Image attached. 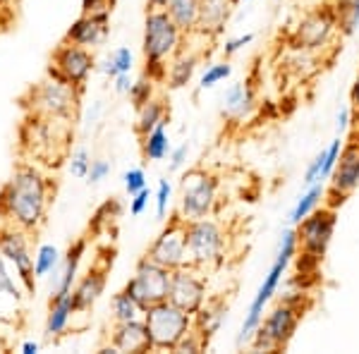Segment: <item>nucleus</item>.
I'll return each mask as SVG.
<instances>
[{
	"instance_id": "obj_1",
	"label": "nucleus",
	"mask_w": 359,
	"mask_h": 354,
	"mask_svg": "<svg viewBox=\"0 0 359 354\" xmlns=\"http://www.w3.org/2000/svg\"><path fill=\"white\" fill-rule=\"evenodd\" d=\"M55 187L34 163H20L0 187V223L36 232L46 223Z\"/></svg>"
},
{
	"instance_id": "obj_2",
	"label": "nucleus",
	"mask_w": 359,
	"mask_h": 354,
	"mask_svg": "<svg viewBox=\"0 0 359 354\" xmlns=\"http://www.w3.org/2000/svg\"><path fill=\"white\" fill-rule=\"evenodd\" d=\"M184 36L187 34L172 22V17L163 8L147 10L142 36V53L147 62L144 74H149L154 82H165L168 62L180 53V48L184 46Z\"/></svg>"
},
{
	"instance_id": "obj_3",
	"label": "nucleus",
	"mask_w": 359,
	"mask_h": 354,
	"mask_svg": "<svg viewBox=\"0 0 359 354\" xmlns=\"http://www.w3.org/2000/svg\"><path fill=\"white\" fill-rule=\"evenodd\" d=\"M297 252H299L297 230L294 228L283 230L273 264H271L269 273L264 275V280H262V285H259L257 294H254V299L249 301L247 316L240 326V335H237V347H249L254 333H257V328L262 326V321H264L266 306H269V301L273 299V294L278 292V287H280V282H283V278H285L287 268H290V264L297 259Z\"/></svg>"
},
{
	"instance_id": "obj_4",
	"label": "nucleus",
	"mask_w": 359,
	"mask_h": 354,
	"mask_svg": "<svg viewBox=\"0 0 359 354\" xmlns=\"http://www.w3.org/2000/svg\"><path fill=\"white\" fill-rule=\"evenodd\" d=\"M82 91L84 89H77V86L48 74V79L29 89L25 108L29 110V115H36V118L55 120V123H72L79 113Z\"/></svg>"
},
{
	"instance_id": "obj_5",
	"label": "nucleus",
	"mask_w": 359,
	"mask_h": 354,
	"mask_svg": "<svg viewBox=\"0 0 359 354\" xmlns=\"http://www.w3.org/2000/svg\"><path fill=\"white\" fill-rule=\"evenodd\" d=\"M218 191H221L218 175L206 168H189L180 179V204L175 213L184 223L216 216Z\"/></svg>"
},
{
	"instance_id": "obj_6",
	"label": "nucleus",
	"mask_w": 359,
	"mask_h": 354,
	"mask_svg": "<svg viewBox=\"0 0 359 354\" xmlns=\"http://www.w3.org/2000/svg\"><path fill=\"white\" fill-rule=\"evenodd\" d=\"M228 230L218 220L201 218L187 223V247H189V266L199 271H216L225 264L228 257Z\"/></svg>"
},
{
	"instance_id": "obj_7",
	"label": "nucleus",
	"mask_w": 359,
	"mask_h": 354,
	"mask_svg": "<svg viewBox=\"0 0 359 354\" xmlns=\"http://www.w3.org/2000/svg\"><path fill=\"white\" fill-rule=\"evenodd\" d=\"M304 316V309L299 301L292 297H285L280 304H276L273 309L264 316L262 326L257 328L249 347L257 352H280L290 345V340L297 333V326Z\"/></svg>"
},
{
	"instance_id": "obj_8",
	"label": "nucleus",
	"mask_w": 359,
	"mask_h": 354,
	"mask_svg": "<svg viewBox=\"0 0 359 354\" xmlns=\"http://www.w3.org/2000/svg\"><path fill=\"white\" fill-rule=\"evenodd\" d=\"M144 323L149 328L154 352H175L184 335L194 328V316L165 299L144 311Z\"/></svg>"
},
{
	"instance_id": "obj_9",
	"label": "nucleus",
	"mask_w": 359,
	"mask_h": 354,
	"mask_svg": "<svg viewBox=\"0 0 359 354\" xmlns=\"http://www.w3.org/2000/svg\"><path fill=\"white\" fill-rule=\"evenodd\" d=\"M338 34V20H335L333 5H321V8L309 10L297 27L290 34V46L309 53H323Z\"/></svg>"
},
{
	"instance_id": "obj_10",
	"label": "nucleus",
	"mask_w": 359,
	"mask_h": 354,
	"mask_svg": "<svg viewBox=\"0 0 359 354\" xmlns=\"http://www.w3.org/2000/svg\"><path fill=\"white\" fill-rule=\"evenodd\" d=\"M170 278L172 271L163 268V266L156 264L149 257H142L137 261L135 275L127 280V285L123 290H127L144 306V311H147L149 306L168 299V294H170Z\"/></svg>"
},
{
	"instance_id": "obj_11",
	"label": "nucleus",
	"mask_w": 359,
	"mask_h": 354,
	"mask_svg": "<svg viewBox=\"0 0 359 354\" xmlns=\"http://www.w3.org/2000/svg\"><path fill=\"white\" fill-rule=\"evenodd\" d=\"M144 257H149L168 271H177V268L189 266L187 223H184L177 213H172L168 225L158 232V237H156L151 245H149Z\"/></svg>"
},
{
	"instance_id": "obj_12",
	"label": "nucleus",
	"mask_w": 359,
	"mask_h": 354,
	"mask_svg": "<svg viewBox=\"0 0 359 354\" xmlns=\"http://www.w3.org/2000/svg\"><path fill=\"white\" fill-rule=\"evenodd\" d=\"M357 189H359V130L352 135L350 142H345L343 151H340L338 165H335L326 187L328 201H323V204L338 211V206H343Z\"/></svg>"
},
{
	"instance_id": "obj_13",
	"label": "nucleus",
	"mask_w": 359,
	"mask_h": 354,
	"mask_svg": "<svg viewBox=\"0 0 359 354\" xmlns=\"http://www.w3.org/2000/svg\"><path fill=\"white\" fill-rule=\"evenodd\" d=\"M335 225H338V213H335V208H328V206H318L314 213H309L304 220H299V223L294 225L299 252L306 254V257L323 261L328 247H331V242H333Z\"/></svg>"
},
{
	"instance_id": "obj_14",
	"label": "nucleus",
	"mask_w": 359,
	"mask_h": 354,
	"mask_svg": "<svg viewBox=\"0 0 359 354\" xmlns=\"http://www.w3.org/2000/svg\"><path fill=\"white\" fill-rule=\"evenodd\" d=\"M0 254L15 266L17 280L25 285L27 294H36V275H34V254L29 247V232L15 225L0 223Z\"/></svg>"
},
{
	"instance_id": "obj_15",
	"label": "nucleus",
	"mask_w": 359,
	"mask_h": 354,
	"mask_svg": "<svg viewBox=\"0 0 359 354\" xmlns=\"http://www.w3.org/2000/svg\"><path fill=\"white\" fill-rule=\"evenodd\" d=\"M94 69H96V57L89 48L62 41L53 50V55H50L48 74L77 86V89H84V84L89 82Z\"/></svg>"
},
{
	"instance_id": "obj_16",
	"label": "nucleus",
	"mask_w": 359,
	"mask_h": 354,
	"mask_svg": "<svg viewBox=\"0 0 359 354\" xmlns=\"http://www.w3.org/2000/svg\"><path fill=\"white\" fill-rule=\"evenodd\" d=\"M168 299H170L172 304H177L180 309H184L194 316L208 299L204 271L194 268V266H184V268L172 271L170 294H168Z\"/></svg>"
},
{
	"instance_id": "obj_17",
	"label": "nucleus",
	"mask_w": 359,
	"mask_h": 354,
	"mask_svg": "<svg viewBox=\"0 0 359 354\" xmlns=\"http://www.w3.org/2000/svg\"><path fill=\"white\" fill-rule=\"evenodd\" d=\"M113 268V252L111 257H103L98 259L86 275L79 278L72 287V297H74V306H77V313H84V311H91L96 306V301L101 299V294L106 292V285H108V273Z\"/></svg>"
},
{
	"instance_id": "obj_18",
	"label": "nucleus",
	"mask_w": 359,
	"mask_h": 354,
	"mask_svg": "<svg viewBox=\"0 0 359 354\" xmlns=\"http://www.w3.org/2000/svg\"><path fill=\"white\" fill-rule=\"evenodd\" d=\"M108 34H111V10H101V13H89V15L79 17V20L67 29L62 41L94 50L98 46L106 43Z\"/></svg>"
},
{
	"instance_id": "obj_19",
	"label": "nucleus",
	"mask_w": 359,
	"mask_h": 354,
	"mask_svg": "<svg viewBox=\"0 0 359 354\" xmlns=\"http://www.w3.org/2000/svg\"><path fill=\"white\" fill-rule=\"evenodd\" d=\"M108 345H111L115 352H132V354L154 352V345H151V338H149V328H147V323H144V318L123 321V323L113 321Z\"/></svg>"
},
{
	"instance_id": "obj_20",
	"label": "nucleus",
	"mask_w": 359,
	"mask_h": 354,
	"mask_svg": "<svg viewBox=\"0 0 359 354\" xmlns=\"http://www.w3.org/2000/svg\"><path fill=\"white\" fill-rule=\"evenodd\" d=\"M86 247H89V240L86 237H79L74 240L65 254H62V261L57 266V271L53 273V287H50V297L53 294H67L72 292L74 282L79 278V266H82V259L86 254Z\"/></svg>"
},
{
	"instance_id": "obj_21",
	"label": "nucleus",
	"mask_w": 359,
	"mask_h": 354,
	"mask_svg": "<svg viewBox=\"0 0 359 354\" xmlns=\"http://www.w3.org/2000/svg\"><path fill=\"white\" fill-rule=\"evenodd\" d=\"M221 110L223 118H228L230 123H245L252 118L254 108H257V94H254L252 82H235L225 89L221 98Z\"/></svg>"
},
{
	"instance_id": "obj_22",
	"label": "nucleus",
	"mask_w": 359,
	"mask_h": 354,
	"mask_svg": "<svg viewBox=\"0 0 359 354\" xmlns=\"http://www.w3.org/2000/svg\"><path fill=\"white\" fill-rule=\"evenodd\" d=\"M237 5H240V0H201L196 34H199V36H208V39L221 36Z\"/></svg>"
},
{
	"instance_id": "obj_23",
	"label": "nucleus",
	"mask_w": 359,
	"mask_h": 354,
	"mask_svg": "<svg viewBox=\"0 0 359 354\" xmlns=\"http://www.w3.org/2000/svg\"><path fill=\"white\" fill-rule=\"evenodd\" d=\"M77 313V306H74V297L72 292L67 294H53L48 304V316H46V326L43 333L46 338L57 340L60 335H65V330L72 321V316Z\"/></svg>"
},
{
	"instance_id": "obj_24",
	"label": "nucleus",
	"mask_w": 359,
	"mask_h": 354,
	"mask_svg": "<svg viewBox=\"0 0 359 354\" xmlns=\"http://www.w3.org/2000/svg\"><path fill=\"white\" fill-rule=\"evenodd\" d=\"M225 313H228V304H225L223 297H208L206 304L194 313V330L201 335V340H204L206 345L211 342L213 335L221 330Z\"/></svg>"
},
{
	"instance_id": "obj_25",
	"label": "nucleus",
	"mask_w": 359,
	"mask_h": 354,
	"mask_svg": "<svg viewBox=\"0 0 359 354\" xmlns=\"http://www.w3.org/2000/svg\"><path fill=\"white\" fill-rule=\"evenodd\" d=\"M199 60L201 57L196 53H189L187 48H180V53L168 62V72H165V82H168V89L177 91V89H184L189 82H192L196 67H199Z\"/></svg>"
},
{
	"instance_id": "obj_26",
	"label": "nucleus",
	"mask_w": 359,
	"mask_h": 354,
	"mask_svg": "<svg viewBox=\"0 0 359 354\" xmlns=\"http://www.w3.org/2000/svg\"><path fill=\"white\" fill-rule=\"evenodd\" d=\"M165 13L172 17V22L182 29L184 34H194L199 27L201 0H168Z\"/></svg>"
},
{
	"instance_id": "obj_27",
	"label": "nucleus",
	"mask_w": 359,
	"mask_h": 354,
	"mask_svg": "<svg viewBox=\"0 0 359 354\" xmlns=\"http://www.w3.org/2000/svg\"><path fill=\"white\" fill-rule=\"evenodd\" d=\"M168 123H161L156 125L149 135L139 137V144H142V156L144 161H151V163H156V161H163L168 158V154H170V137H168V130H165Z\"/></svg>"
},
{
	"instance_id": "obj_28",
	"label": "nucleus",
	"mask_w": 359,
	"mask_h": 354,
	"mask_svg": "<svg viewBox=\"0 0 359 354\" xmlns=\"http://www.w3.org/2000/svg\"><path fill=\"white\" fill-rule=\"evenodd\" d=\"M168 123V106L161 98H151L149 103H144L142 108H137V123H135V132L137 137H144L154 130L156 125Z\"/></svg>"
},
{
	"instance_id": "obj_29",
	"label": "nucleus",
	"mask_w": 359,
	"mask_h": 354,
	"mask_svg": "<svg viewBox=\"0 0 359 354\" xmlns=\"http://www.w3.org/2000/svg\"><path fill=\"white\" fill-rule=\"evenodd\" d=\"M323 199H326V182H316V184H311V187H304L297 204H294L290 211V223L297 225L299 220H304L309 213H314L316 208L323 204Z\"/></svg>"
},
{
	"instance_id": "obj_30",
	"label": "nucleus",
	"mask_w": 359,
	"mask_h": 354,
	"mask_svg": "<svg viewBox=\"0 0 359 354\" xmlns=\"http://www.w3.org/2000/svg\"><path fill=\"white\" fill-rule=\"evenodd\" d=\"M111 316L115 323L137 321V318H144V306L139 304L127 290H120V292L113 294V299H111Z\"/></svg>"
},
{
	"instance_id": "obj_31",
	"label": "nucleus",
	"mask_w": 359,
	"mask_h": 354,
	"mask_svg": "<svg viewBox=\"0 0 359 354\" xmlns=\"http://www.w3.org/2000/svg\"><path fill=\"white\" fill-rule=\"evenodd\" d=\"M335 20H338L340 36H352L359 29V0H335Z\"/></svg>"
},
{
	"instance_id": "obj_32",
	"label": "nucleus",
	"mask_w": 359,
	"mask_h": 354,
	"mask_svg": "<svg viewBox=\"0 0 359 354\" xmlns=\"http://www.w3.org/2000/svg\"><path fill=\"white\" fill-rule=\"evenodd\" d=\"M62 261V254L60 249L55 245H41L36 249V254H34V275L39 278H48L50 273L57 271V266H60Z\"/></svg>"
},
{
	"instance_id": "obj_33",
	"label": "nucleus",
	"mask_w": 359,
	"mask_h": 354,
	"mask_svg": "<svg viewBox=\"0 0 359 354\" xmlns=\"http://www.w3.org/2000/svg\"><path fill=\"white\" fill-rule=\"evenodd\" d=\"M132 67H135V53H132L127 46H120V48H115L113 53L103 60L101 72L113 79V77H118V74L132 72Z\"/></svg>"
},
{
	"instance_id": "obj_34",
	"label": "nucleus",
	"mask_w": 359,
	"mask_h": 354,
	"mask_svg": "<svg viewBox=\"0 0 359 354\" xmlns=\"http://www.w3.org/2000/svg\"><path fill=\"white\" fill-rule=\"evenodd\" d=\"M230 77H233V65H230L228 60L211 62V65H206V69L199 77V91L213 89V86L223 84L225 79H230Z\"/></svg>"
},
{
	"instance_id": "obj_35",
	"label": "nucleus",
	"mask_w": 359,
	"mask_h": 354,
	"mask_svg": "<svg viewBox=\"0 0 359 354\" xmlns=\"http://www.w3.org/2000/svg\"><path fill=\"white\" fill-rule=\"evenodd\" d=\"M156 84L158 82H154L149 74H142L139 79H135L132 82V89H130V101H132V106L135 108H142L144 103H149L154 98V91H156Z\"/></svg>"
},
{
	"instance_id": "obj_36",
	"label": "nucleus",
	"mask_w": 359,
	"mask_h": 354,
	"mask_svg": "<svg viewBox=\"0 0 359 354\" xmlns=\"http://www.w3.org/2000/svg\"><path fill=\"white\" fill-rule=\"evenodd\" d=\"M170 201H172V184L170 179H158L156 184V191H154V206H156V216L161 220L165 218L168 208H170Z\"/></svg>"
},
{
	"instance_id": "obj_37",
	"label": "nucleus",
	"mask_w": 359,
	"mask_h": 354,
	"mask_svg": "<svg viewBox=\"0 0 359 354\" xmlns=\"http://www.w3.org/2000/svg\"><path fill=\"white\" fill-rule=\"evenodd\" d=\"M67 168H69V172H72V177L86 179V172H89V168H91L89 151H86L84 147L72 151V154H69V158H67Z\"/></svg>"
},
{
	"instance_id": "obj_38",
	"label": "nucleus",
	"mask_w": 359,
	"mask_h": 354,
	"mask_svg": "<svg viewBox=\"0 0 359 354\" xmlns=\"http://www.w3.org/2000/svg\"><path fill=\"white\" fill-rule=\"evenodd\" d=\"M0 294H8V297H13V299H22V290L17 287L15 278L10 275L8 261H5L3 254H0Z\"/></svg>"
},
{
	"instance_id": "obj_39",
	"label": "nucleus",
	"mask_w": 359,
	"mask_h": 354,
	"mask_svg": "<svg viewBox=\"0 0 359 354\" xmlns=\"http://www.w3.org/2000/svg\"><path fill=\"white\" fill-rule=\"evenodd\" d=\"M123 184L130 196L137 194V191H142L147 187V172H144V168H130V170L123 175Z\"/></svg>"
},
{
	"instance_id": "obj_40",
	"label": "nucleus",
	"mask_w": 359,
	"mask_h": 354,
	"mask_svg": "<svg viewBox=\"0 0 359 354\" xmlns=\"http://www.w3.org/2000/svg\"><path fill=\"white\" fill-rule=\"evenodd\" d=\"M108 175H111V161H108V158H96V161H91V168H89V172H86V182H89V184H101Z\"/></svg>"
},
{
	"instance_id": "obj_41",
	"label": "nucleus",
	"mask_w": 359,
	"mask_h": 354,
	"mask_svg": "<svg viewBox=\"0 0 359 354\" xmlns=\"http://www.w3.org/2000/svg\"><path fill=\"white\" fill-rule=\"evenodd\" d=\"M187 158H189V144H180V147L170 149V154H168V170L180 172L187 165Z\"/></svg>"
},
{
	"instance_id": "obj_42",
	"label": "nucleus",
	"mask_w": 359,
	"mask_h": 354,
	"mask_svg": "<svg viewBox=\"0 0 359 354\" xmlns=\"http://www.w3.org/2000/svg\"><path fill=\"white\" fill-rule=\"evenodd\" d=\"M151 199H154V191L149 189V187H144L142 191H137V194H132L130 196V213L132 216H142L144 211L149 208V204H151Z\"/></svg>"
},
{
	"instance_id": "obj_43",
	"label": "nucleus",
	"mask_w": 359,
	"mask_h": 354,
	"mask_svg": "<svg viewBox=\"0 0 359 354\" xmlns=\"http://www.w3.org/2000/svg\"><path fill=\"white\" fill-rule=\"evenodd\" d=\"M321 172H323V151H321V154H316V158L311 161L309 165H306L302 184H304V187H311V184H316V182H323Z\"/></svg>"
},
{
	"instance_id": "obj_44",
	"label": "nucleus",
	"mask_w": 359,
	"mask_h": 354,
	"mask_svg": "<svg viewBox=\"0 0 359 354\" xmlns=\"http://www.w3.org/2000/svg\"><path fill=\"white\" fill-rule=\"evenodd\" d=\"M254 41V34H240V36H235V39H228V41L223 43V55L225 57H233L237 50H242L245 46H249Z\"/></svg>"
},
{
	"instance_id": "obj_45",
	"label": "nucleus",
	"mask_w": 359,
	"mask_h": 354,
	"mask_svg": "<svg viewBox=\"0 0 359 354\" xmlns=\"http://www.w3.org/2000/svg\"><path fill=\"white\" fill-rule=\"evenodd\" d=\"M355 123V115H352V108H340L338 115H335V132H338L340 137L345 135L347 130L352 127Z\"/></svg>"
},
{
	"instance_id": "obj_46",
	"label": "nucleus",
	"mask_w": 359,
	"mask_h": 354,
	"mask_svg": "<svg viewBox=\"0 0 359 354\" xmlns=\"http://www.w3.org/2000/svg\"><path fill=\"white\" fill-rule=\"evenodd\" d=\"M111 5H113V0H82V15L111 10Z\"/></svg>"
},
{
	"instance_id": "obj_47",
	"label": "nucleus",
	"mask_w": 359,
	"mask_h": 354,
	"mask_svg": "<svg viewBox=\"0 0 359 354\" xmlns=\"http://www.w3.org/2000/svg\"><path fill=\"white\" fill-rule=\"evenodd\" d=\"M113 89L118 91V94H130V89H132V77H130V72L113 77Z\"/></svg>"
},
{
	"instance_id": "obj_48",
	"label": "nucleus",
	"mask_w": 359,
	"mask_h": 354,
	"mask_svg": "<svg viewBox=\"0 0 359 354\" xmlns=\"http://www.w3.org/2000/svg\"><path fill=\"white\" fill-rule=\"evenodd\" d=\"M350 101H352V115H355V123L359 125V74L350 89Z\"/></svg>"
},
{
	"instance_id": "obj_49",
	"label": "nucleus",
	"mask_w": 359,
	"mask_h": 354,
	"mask_svg": "<svg viewBox=\"0 0 359 354\" xmlns=\"http://www.w3.org/2000/svg\"><path fill=\"white\" fill-rule=\"evenodd\" d=\"M20 352L22 354H39L41 352V342H36V340H25L20 345Z\"/></svg>"
},
{
	"instance_id": "obj_50",
	"label": "nucleus",
	"mask_w": 359,
	"mask_h": 354,
	"mask_svg": "<svg viewBox=\"0 0 359 354\" xmlns=\"http://www.w3.org/2000/svg\"><path fill=\"white\" fill-rule=\"evenodd\" d=\"M168 0H147V10H156V8H165Z\"/></svg>"
},
{
	"instance_id": "obj_51",
	"label": "nucleus",
	"mask_w": 359,
	"mask_h": 354,
	"mask_svg": "<svg viewBox=\"0 0 359 354\" xmlns=\"http://www.w3.org/2000/svg\"><path fill=\"white\" fill-rule=\"evenodd\" d=\"M240 3H249V0H240Z\"/></svg>"
}]
</instances>
